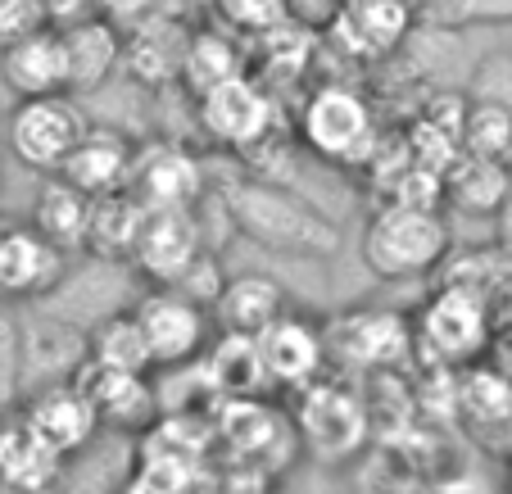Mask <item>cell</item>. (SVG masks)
Segmentation results:
<instances>
[{"instance_id":"cell-1","label":"cell","mask_w":512,"mask_h":494,"mask_svg":"<svg viewBox=\"0 0 512 494\" xmlns=\"http://www.w3.org/2000/svg\"><path fill=\"white\" fill-rule=\"evenodd\" d=\"M227 218L232 227L254 241L259 250L286 254V259H336L340 254V227L322 214L304 191H290L281 182H236L227 191Z\"/></svg>"},{"instance_id":"cell-2","label":"cell","mask_w":512,"mask_h":494,"mask_svg":"<svg viewBox=\"0 0 512 494\" xmlns=\"http://www.w3.org/2000/svg\"><path fill=\"white\" fill-rule=\"evenodd\" d=\"M449 254V223L440 209L413 204H377L363 227V263L381 281L422 277Z\"/></svg>"},{"instance_id":"cell-3","label":"cell","mask_w":512,"mask_h":494,"mask_svg":"<svg viewBox=\"0 0 512 494\" xmlns=\"http://www.w3.org/2000/svg\"><path fill=\"white\" fill-rule=\"evenodd\" d=\"M295 436L318 463H349V458L363 454V445L372 436L368 399L349 390L345 381H309V386H300V399H295Z\"/></svg>"},{"instance_id":"cell-4","label":"cell","mask_w":512,"mask_h":494,"mask_svg":"<svg viewBox=\"0 0 512 494\" xmlns=\"http://www.w3.org/2000/svg\"><path fill=\"white\" fill-rule=\"evenodd\" d=\"M300 136L318 159L340 168H358L377 159V114H372L368 96H358L354 87H318L300 109Z\"/></svg>"},{"instance_id":"cell-5","label":"cell","mask_w":512,"mask_h":494,"mask_svg":"<svg viewBox=\"0 0 512 494\" xmlns=\"http://www.w3.org/2000/svg\"><path fill=\"white\" fill-rule=\"evenodd\" d=\"M327 340V359H336L340 368L354 372H390L395 363H404L413 354V322L399 309H381V304H358L345 309L322 327Z\"/></svg>"},{"instance_id":"cell-6","label":"cell","mask_w":512,"mask_h":494,"mask_svg":"<svg viewBox=\"0 0 512 494\" xmlns=\"http://www.w3.org/2000/svg\"><path fill=\"white\" fill-rule=\"evenodd\" d=\"M132 318L141 327L145 345H150L155 368H182L209 349V309L195 304L191 295H182L177 286H141L132 300Z\"/></svg>"},{"instance_id":"cell-7","label":"cell","mask_w":512,"mask_h":494,"mask_svg":"<svg viewBox=\"0 0 512 494\" xmlns=\"http://www.w3.org/2000/svg\"><path fill=\"white\" fill-rule=\"evenodd\" d=\"M136 291H141V277H136L132 263L96 259V254H87L82 268H64V277H59L55 286H50L41 300H32V304L46 309V313H55V318H64V322H73V327L91 331L96 322L132 309Z\"/></svg>"},{"instance_id":"cell-8","label":"cell","mask_w":512,"mask_h":494,"mask_svg":"<svg viewBox=\"0 0 512 494\" xmlns=\"http://www.w3.org/2000/svg\"><path fill=\"white\" fill-rule=\"evenodd\" d=\"M82 127H87V114H82L78 96H37V100H14L10 109V150L23 168L32 173H59V164L68 159V150L78 146Z\"/></svg>"},{"instance_id":"cell-9","label":"cell","mask_w":512,"mask_h":494,"mask_svg":"<svg viewBox=\"0 0 512 494\" xmlns=\"http://www.w3.org/2000/svg\"><path fill=\"white\" fill-rule=\"evenodd\" d=\"M413 345L422 349L431 363H472L485 345H490V309L485 295L472 286H445L431 304L422 309L413 327Z\"/></svg>"},{"instance_id":"cell-10","label":"cell","mask_w":512,"mask_h":494,"mask_svg":"<svg viewBox=\"0 0 512 494\" xmlns=\"http://www.w3.org/2000/svg\"><path fill=\"white\" fill-rule=\"evenodd\" d=\"M19 413L28 417L32 427H37L64 458L91 449V440H96L100 427H105V422H100L96 399H91L87 381H82V372L78 377H64V381L32 386L28 395L19 399Z\"/></svg>"},{"instance_id":"cell-11","label":"cell","mask_w":512,"mask_h":494,"mask_svg":"<svg viewBox=\"0 0 512 494\" xmlns=\"http://www.w3.org/2000/svg\"><path fill=\"white\" fill-rule=\"evenodd\" d=\"M204 250H209V241H204V227L195 218V209H150L127 263L150 286H177V277Z\"/></svg>"},{"instance_id":"cell-12","label":"cell","mask_w":512,"mask_h":494,"mask_svg":"<svg viewBox=\"0 0 512 494\" xmlns=\"http://www.w3.org/2000/svg\"><path fill=\"white\" fill-rule=\"evenodd\" d=\"M19 349H23V395L32 386L78 377L87 368V331L37 309V304L19 309Z\"/></svg>"},{"instance_id":"cell-13","label":"cell","mask_w":512,"mask_h":494,"mask_svg":"<svg viewBox=\"0 0 512 494\" xmlns=\"http://www.w3.org/2000/svg\"><path fill=\"white\" fill-rule=\"evenodd\" d=\"M200 100V123L204 132L227 150H254L268 141L272 132V100L259 82H250L245 73L209 87Z\"/></svg>"},{"instance_id":"cell-14","label":"cell","mask_w":512,"mask_h":494,"mask_svg":"<svg viewBox=\"0 0 512 494\" xmlns=\"http://www.w3.org/2000/svg\"><path fill=\"white\" fill-rule=\"evenodd\" d=\"M68 458L32 427L23 413L0 417V490L5 494H50L64 481Z\"/></svg>"},{"instance_id":"cell-15","label":"cell","mask_w":512,"mask_h":494,"mask_svg":"<svg viewBox=\"0 0 512 494\" xmlns=\"http://www.w3.org/2000/svg\"><path fill=\"white\" fill-rule=\"evenodd\" d=\"M132 191L145 200V209H195L204 195L200 159L182 141H145L136 146Z\"/></svg>"},{"instance_id":"cell-16","label":"cell","mask_w":512,"mask_h":494,"mask_svg":"<svg viewBox=\"0 0 512 494\" xmlns=\"http://www.w3.org/2000/svg\"><path fill=\"white\" fill-rule=\"evenodd\" d=\"M68 254L50 245L37 227H5L0 232V300L32 304L64 277Z\"/></svg>"},{"instance_id":"cell-17","label":"cell","mask_w":512,"mask_h":494,"mask_svg":"<svg viewBox=\"0 0 512 494\" xmlns=\"http://www.w3.org/2000/svg\"><path fill=\"white\" fill-rule=\"evenodd\" d=\"M136 136L118 132L105 123H87L78 136V146L68 150V159L59 164V177L73 182L87 195H109L132 186V164H136Z\"/></svg>"},{"instance_id":"cell-18","label":"cell","mask_w":512,"mask_h":494,"mask_svg":"<svg viewBox=\"0 0 512 494\" xmlns=\"http://www.w3.org/2000/svg\"><path fill=\"white\" fill-rule=\"evenodd\" d=\"M259 354H263V368H268L272 386H290V390L318 381V372L327 368V340H322V327L313 318H304V313H290V309L259 336Z\"/></svg>"},{"instance_id":"cell-19","label":"cell","mask_w":512,"mask_h":494,"mask_svg":"<svg viewBox=\"0 0 512 494\" xmlns=\"http://www.w3.org/2000/svg\"><path fill=\"white\" fill-rule=\"evenodd\" d=\"M0 78L14 100H37L68 91V55H64V32L55 23L37 28L32 37L14 41L0 50Z\"/></svg>"},{"instance_id":"cell-20","label":"cell","mask_w":512,"mask_h":494,"mask_svg":"<svg viewBox=\"0 0 512 494\" xmlns=\"http://www.w3.org/2000/svg\"><path fill=\"white\" fill-rule=\"evenodd\" d=\"M286 309L290 295L272 272H241L223 281L218 300L209 304V318L218 331H232V336H263Z\"/></svg>"},{"instance_id":"cell-21","label":"cell","mask_w":512,"mask_h":494,"mask_svg":"<svg viewBox=\"0 0 512 494\" xmlns=\"http://www.w3.org/2000/svg\"><path fill=\"white\" fill-rule=\"evenodd\" d=\"M64 55H68V96H87V91L105 87L123 68V37L114 23L82 14V19L64 23Z\"/></svg>"},{"instance_id":"cell-22","label":"cell","mask_w":512,"mask_h":494,"mask_svg":"<svg viewBox=\"0 0 512 494\" xmlns=\"http://www.w3.org/2000/svg\"><path fill=\"white\" fill-rule=\"evenodd\" d=\"M413 32L408 0H345L336 14V41L349 55H390Z\"/></svg>"},{"instance_id":"cell-23","label":"cell","mask_w":512,"mask_h":494,"mask_svg":"<svg viewBox=\"0 0 512 494\" xmlns=\"http://www.w3.org/2000/svg\"><path fill=\"white\" fill-rule=\"evenodd\" d=\"M440 186H445V200L454 204L458 214L494 218L512 200V164L508 159H485V155L458 150L454 164L440 173Z\"/></svg>"},{"instance_id":"cell-24","label":"cell","mask_w":512,"mask_h":494,"mask_svg":"<svg viewBox=\"0 0 512 494\" xmlns=\"http://www.w3.org/2000/svg\"><path fill=\"white\" fill-rule=\"evenodd\" d=\"M82 381H87L91 399L100 408V422L118 431H141L155 422L159 413V395L150 372H109V368H82Z\"/></svg>"},{"instance_id":"cell-25","label":"cell","mask_w":512,"mask_h":494,"mask_svg":"<svg viewBox=\"0 0 512 494\" xmlns=\"http://www.w3.org/2000/svg\"><path fill=\"white\" fill-rule=\"evenodd\" d=\"M145 200L123 186V191H109V195H91V218H87V245L82 254H96V259H118L127 263L136 250V236L145 227Z\"/></svg>"},{"instance_id":"cell-26","label":"cell","mask_w":512,"mask_h":494,"mask_svg":"<svg viewBox=\"0 0 512 494\" xmlns=\"http://www.w3.org/2000/svg\"><path fill=\"white\" fill-rule=\"evenodd\" d=\"M87 218H91V195L78 191L73 182H64L59 173H46V182L37 186V200H32V227L64 254H82Z\"/></svg>"},{"instance_id":"cell-27","label":"cell","mask_w":512,"mask_h":494,"mask_svg":"<svg viewBox=\"0 0 512 494\" xmlns=\"http://www.w3.org/2000/svg\"><path fill=\"white\" fill-rule=\"evenodd\" d=\"M204 359V377L213 390H223L227 399H259V390H268V368L259 354V336H232L218 331V340H209Z\"/></svg>"},{"instance_id":"cell-28","label":"cell","mask_w":512,"mask_h":494,"mask_svg":"<svg viewBox=\"0 0 512 494\" xmlns=\"http://www.w3.org/2000/svg\"><path fill=\"white\" fill-rule=\"evenodd\" d=\"M87 363L91 368H109V372H155L150 345H145L132 309L114 313V318L96 322L87 331Z\"/></svg>"},{"instance_id":"cell-29","label":"cell","mask_w":512,"mask_h":494,"mask_svg":"<svg viewBox=\"0 0 512 494\" xmlns=\"http://www.w3.org/2000/svg\"><path fill=\"white\" fill-rule=\"evenodd\" d=\"M458 146H463L467 155L508 159V164H512V109L467 100V105H463V123H458Z\"/></svg>"},{"instance_id":"cell-30","label":"cell","mask_w":512,"mask_h":494,"mask_svg":"<svg viewBox=\"0 0 512 494\" xmlns=\"http://www.w3.org/2000/svg\"><path fill=\"white\" fill-rule=\"evenodd\" d=\"M236 73H241V59H236V50L227 46L218 32H200L195 41H186L182 82L195 91V96H204L209 87H218V82L236 78Z\"/></svg>"},{"instance_id":"cell-31","label":"cell","mask_w":512,"mask_h":494,"mask_svg":"<svg viewBox=\"0 0 512 494\" xmlns=\"http://www.w3.org/2000/svg\"><path fill=\"white\" fill-rule=\"evenodd\" d=\"M463 96L481 100V105L512 109V50H485L476 55V64L467 68Z\"/></svg>"},{"instance_id":"cell-32","label":"cell","mask_w":512,"mask_h":494,"mask_svg":"<svg viewBox=\"0 0 512 494\" xmlns=\"http://www.w3.org/2000/svg\"><path fill=\"white\" fill-rule=\"evenodd\" d=\"M426 23H445V28H512V0H431Z\"/></svg>"},{"instance_id":"cell-33","label":"cell","mask_w":512,"mask_h":494,"mask_svg":"<svg viewBox=\"0 0 512 494\" xmlns=\"http://www.w3.org/2000/svg\"><path fill=\"white\" fill-rule=\"evenodd\" d=\"M23 399V349H19V309L0 300V417L14 413Z\"/></svg>"},{"instance_id":"cell-34","label":"cell","mask_w":512,"mask_h":494,"mask_svg":"<svg viewBox=\"0 0 512 494\" xmlns=\"http://www.w3.org/2000/svg\"><path fill=\"white\" fill-rule=\"evenodd\" d=\"M46 10L41 0H0V50L14 46V41L32 37L37 28H46Z\"/></svg>"},{"instance_id":"cell-35","label":"cell","mask_w":512,"mask_h":494,"mask_svg":"<svg viewBox=\"0 0 512 494\" xmlns=\"http://www.w3.org/2000/svg\"><path fill=\"white\" fill-rule=\"evenodd\" d=\"M41 10H46L50 23H73L91 10V0H41Z\"/></svg>"},{"instance_id":"cell-36","label":"cell","mask_w":512,"mask_h":494,"mask_svg":"<svg viewBox=\"0 0 512 494\" xmlns=\"http://www.w3.org/2000/svg\"><path fill=\"white\" fill-rule=\"evenodd\" d=\"M508 494H512V454H508Z\"/></svg>"}]
</instances>
